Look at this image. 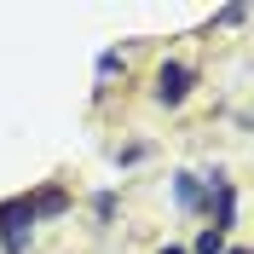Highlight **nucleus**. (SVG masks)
Listing matches in <instances>:
<instances>
[{"instance_id":"obj_1","label":"nucleus","mask_w":254,"mask_h":254,"mask_svg":"<svg viewBox=\"0 0 254 254\" xmlns=\"http://www.w3.org/2000/svg\"><path fill=\"white\" fill-rule=\"evenodd\" d=\"M185 93H190V69H185V64H162V75H156V98H162V104H179Z\"/></svg>"},{"instance_id":"obj_2","label":"nucleus","mask_w":254,"mask_h":254,"mask_svg":"<svg viewBox=\"0 0 254 254\" xmlns=\"http://www.w3.org/2000/svg\"><path fill=\"white\" fill-rule=\"evenodd\" d=\"M196 254H225V231H214V225H208L202 237H196Z\"/></svg>"},{"instance_id":"obj_3","label":"nucleus","mask_w":254,"mask_h":254,"mask_svg":"<svg viewBox=\"0 0 254 254\" xmlns=\"http://www.w3.org/2000/svg\"><path fill=\"white\" fill-rule=\"evenodd\" d=\"M179 202H185V208H202V190H196V179H179Z\"/></svg>"},{"instance_id":"obj_4","label":"nucleus","mask_w":254,"mask_h":254,"mask_svg":"<svg viewBox=\"0 0 254 254\" xmlns=\"http://www.w3.org/2000/svg\"><path fill=\"white\" fill-rule=\"evenodd\" d=\"M162 254H185V249H162Z\"/></svg>"},{"instance_id":"obj_5","label":"nucleus","mask_w":254,"mask_h":254,"mask_svg":"<svg viewBox=\"0 0 254 254\" xmlns=\"http://www.w3.org/2000/svg\"><path fill=\"white\" fill-rule=\"evenodd\" d=\"M225 254H243V249H225Z\"/></svg>"}]
</instances>
